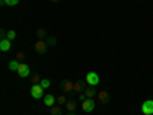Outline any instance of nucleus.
<instances>
[{"label":"nucleus","mask_w":153,"mask_h":115,"mask_svg":"<svg viewBox=\"0 0 153 115\" xmlns=\"http://www.w3.org/2000/svg\"><path fill=\"white\" fill-rule=\"evenodd\" d=\"M86 83H87L89 86H97V84L100 83V77H98V74L94 72V71L87 72V75H86Z\"/></svg>","instance_id":"obj_1"},{"label":"nucleus","mask_w":153,"mask_h":115,"mask_svg":"<svg viewBox=\"0 0 153 115\" xmlns=\"http://www.w3.org/2000/svg\"><path fill=\"white\" fill-rule=\"evenodd\" d=\"M45 89L40 86V84H32V87H31V95L34 97V98H42V97H45Z\"/></svg>","instance_id":"obj_2"},{"label":"nucleus","mask_w":153,"mask_h":115,"mask_svg":"<svg viewBox=\"0 0 153 115\" xmlns=\"http://www.w3.org/2000/svg\"><path fill=\"white\" fill-rule=\"evenodd\" d=\"M81 105H83V111L84 112H92L95 109V100L94 98H86Z\"/></svg>","instance_id":"obj_3"},{"label":"nucleus","mask_w":153,"mask_h":115,"mask_svg":"<svg viewBox=\"0 0 153 115\" xmlns=\"http://www.w3.org/2000/svg\"><path fill=\"white\" fill-rule=\"evenodd\" d=\"M141 109H143V114L153 115V100H146L141 106Z\"/></svg>","instance_id":"obj_4"},{"label":"nucleus","mask_w":153,"mask_h":115,"mask_svg":"<svg viewBox=\"0 0 153 115\" xmlns=\"http://www.w3.org/2000/svg\"><path fill=\"white\" fill-rule=\"evenodd\" d=\"M29 66L28 65H25V63H20V66H19V69H17V74L22 77V78H26V77L29 75Z\"/></svg>","instance_id":"obj_5"},{"label":"nucleus","mask_w":153,"mask_h":115,"mask_svg":"<svg viewBox=\"0 0 153 115\" xmlns=\"http://www.w3.org/2000/svg\"><path fill=\"white\" fill-rule=\"evenodd\" d=\"M34 48H35V51H37L38 54H45L46 49H48V43H46L45 40H38V42L35 43Z\"/></svg>","instance_id":"obj_6"},{"label":"nucleus","mask_w":153,"mask_h":115,"mask_svg":"<svg viewBox=\"0 0 153 115\" xmlns=\"http://www.w3.org/2000/svg\"><path fill=\"white\" fill-rule=\"evenodd\" d=\"M11 40H8V38H2V40H0V51H2V52H8V51L11 49Z\"/></svg>","instance_id":"obj_7"},{"label":"nucleus","mask_w":153,"mask_h":115,"mask_svg":"<svg viewBox=\"0 0 153 115\" xmlns=\"http://www.w3.org/2000/svg\"><path fill=\"white\" fill-rule=\"evenodd\" d=\"M61 89H63V92L68 94L71 91H74V83L69 81V80H65V81H61Z\"/></svg>","instance_id":"obj_8"},{"label":"nucleus","mask_w":153,"mask_h":115,"mask_svg":"<svg viewBox=\"0 0 153 115\" xmlns=\"http://www.w3.org/2000/svg\"><path fill=\"white\" fill-rule=\"evenodd\" d=\"M43 101H45V105H46L48 108H52L54 103L57 101V98H55L54 95H45V97H43Z\"/></svg>","instance_id":"obj_9"},{"label":"nucleus","mask_w":153,"mask_h":115,"mask_svg":"<svg viewBox=\"0 0 153 115\" xmlns=\"http://www.w3.org/2000/svg\"><path fill=\"white\" fill-rule=\"evenodd\" d=\"M97 95H98V100H100L103 105H106L107 101H109V94H107L106 91H101V92H98Z\"/></svg>","instance_id":"obj_10"},{"label":"nucleus","mask_w":153,"mask_h":115,"mask_svg":"<svg viewBox=\"0 0 153 115\" xmlns=\"http://www.w3.org/2000/svg\"><path fill=\"white\" fill-rule=\"evenodd\" d=\"M84 95H86V98H94V95H97L94 86H91L89 89H86V91H84Z\"/></svg>","instance_id":"obj_11"},{"label":"nucleus","mask_w":153,"mask_h":115,"mask_svg":"<svg viewBox=\"0 0 153 115\" xmlns=\"http://www.w3.org/2000/svg\"><path fill=\"white\" fill-rule=\"evenodd\" d=\"M19 2L20 0H0L2 5H8V6H16V5H19Z\"/></svg>","instance_id":"obj_12"},{"label":"nucleus","mask_w":153,"mask_h":115,"mask_svg":"<svg viewBox=\"0 0 153 115\" xmlns=\"http://www.w3.org/2000/svg\"><path fill=\"white\" fill-rule=\"evenodd\" d=\"M19 66H20V63H19L17 58H16V60H12V61H9V69H11V71H17Z\"/></svg>","instance_id":"obj_13"},{"label":"nucleus","mask_w":153,"mask_h":115,"mask_svg":"<svg viewBox=\"0 0 153 115\" xmlns=\"http://www.w3.org/2000/svg\"><path fill=\"white\" fill-rule=\"evenodd\" d=\"M81 89H83V81H76V83H74V92L81 94Z\"/></svg>","instance_id":"obj_14"},{"label":"nucleus","mask_w":153,"mask_h":115,"mask_svg":"<svg viewBox=\"0 0 153 115\" xmlns=\"http://www.w3.org/2000/svg\"><path fill=\"white\" fill-rule=\"evenodd\" d=\"M51 115H61V108L58 105L52 106V108H51Z\"/></svg>","instance_id":"obj_15"},{"label":"nucleus","mask_w":153,"mask_h":115,"mask_svg":"<svg viewBox=\"0 0 153 115\" xmlns=\"http://www.w3.org/2000/svg\"><path fill=\"white\" fill-rule=\"evenodd\" d=\"M68 101H66V95H60L58 98H57V105L58 106H61V105H66Z\"/></svg>","instance_id":"obj_16"},{"label":"nucleus","mask_w":153,"mask_h":115,"mask_svg":"<svg viewBox=\"0 0 153 115\" xmlns=\"http://www.w3.org/2000/svg\"><path fill=\"white\" fill-rule=\"evenodd\" d=\"M40 86H42L43 89H48V87L51 86V81H49L48 78H42V81H40Z\"/></svg>","instance_id":"obj_17"},{"label":"nucleus","mask_w":153,"mask_h":115,"mask_svg":"<svg viewBox=\"0 0 153 115\" xmlns=\"http://www.w3.org/2000/svg\"><path fill=\"white\" fill-rule=\"evenodd\" d=\"M16 31H8L6 32V38H8V40H14V38H16Z\"/></svg>","instance_id":"obj_18"},{"label":"nucleus","mask_w":153,"mask_h":115,"mask_svg":"<svg viewBox=\"0 0 153 115\" xmlns=\"http://www.w3.org/2000/svg\"><path fill=\"white\" fill-rule=\"evenodd\" d=\"M66 109H68L69 112H74V111H75V105H74V101H68V103H66Z\"/></svg>","instance_id":"obj_19"},{"label":"nucleus","mask_w":153,"mask_h":115,"mask_svg":"<svg viewBox=\"0 0 153 115\" xmlns=\"http://www.w3.org/2000/svg\"><path fill=\"white\" fill-rule=\"evenodd\" d=\"M37 35H38V38H40V40H42V38L46 35V29H43V28H40V29H38L37 31Z\"/></svg>","instance_id":"obj_20"},{"label":"nucleus","mask_w":153,"mask_h":115,"mask_svg":"<svg viewBox=\"0 0 153 115\" xmlns=\"http://www.w3.org/2000/svg\"><path fill=\"white\" fill-rule=\"evenodd\" d=\"M78 100H80V101H81V103H83V101H84V100H86V95H84V92H81V94H80V95H78Z\"/></svg>","instance_id":"obj_21"},{"label":"nucleus","mask_w":153,"mask_h":115,"mask_svg":"<svg viewBox=\"0 0 153 115\" xmlns=\"http://www.w3.org/2000/svg\"><path fill=\"white\" fill-rule=\"evenodd\" d=\"M40 81H42V80H40V78H38V77H37V75L34 77V78H32V83H34V84H37V83H40Z\"/></svg>","instance_id":"obj_22"},{"label":"nucleus","mask_w":153,"mask_h":115,"mask_svg":"<svg viewBox=\"0 0 153 115\" xmlns=\"http://www.w3.org/2000/svg\"><path fill=\"white\" fill-rule=\"evenodd\" d=\"M46 43H48V45H54V43H55V38H49Z\"/></svg>","instance_id":"obj_23"},{"label":"nucleus","mask_w":153,"mask_h":115,"mask_svg":"<svg viewBox=\"0 0 153 115\" xmlns=\"http://www.w3.org/2000/svg\"><path fill=\"white\" fill-rule=\"evenodd\" d=\"M19 58H23V54H22V52H19V54H17V60H19Z\"/></svg>","instance_id":"obj_24"},{"label":"nucleus","mask_w":153,"mask_h":115,"mask_svg":"<svg viewBox=\"0 0 153 115\" xmlns=\"http://www.w3.org/2000/svg\"><path fill=\"white\" fill-rule=\"evenodd\" d=\"M52 2H60V0H52Z\"/></svg>","instance_id":"obj_25"},{"label":"nucleus","mask_w":153,"mask_h":115,"mask_svg":"<svg viewBox=\"0 0 153 115\" xmlns=\"http://www.w3.org/2000/svg\"><path fill=\"white\" fill-rule=\"evenodd\" d=\"M69 115H74V114H69Z\"/></svg>","instance_id":"obj_26"},{"label":"nucleus","mask_w":153,"mask_h":115,"mask_svg":"<svg viewBox=\"0 0 153 115\" xmlns=\"http://www.w3.org/2000/svg\"><path fill=\"white\" fill-rule=\"evenodd\" d=\"M144 115H147V114H144Z\"/></svg>","instance_id":"obj_27"}]
</instances>
